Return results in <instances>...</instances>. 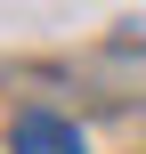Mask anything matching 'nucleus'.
I'll return each instance as SVG.
<instances>
[{"label":"nucleus","instance_id":"nucleus-1","mask_svg":"<svg viewBox=\"0 0 146 154\" xmlns=\"http://www.w3.org/2000/svg\"><path fill=\"white\" fill-rule=\"evenodd\" d=\"M8 154H89V146H81V130L65 114H24L16 138H8Z\"/></svg>","mask_w":146,"mask_h":154}]
</instances>
